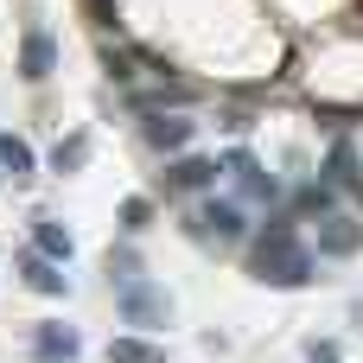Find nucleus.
Listing matches in <instances>:
<instances>
[{"label": "nucleus", "instance_id": "nucleus-1", "mask_svg": "<svg viewBox=\"0 0 363 363\" xmlns=\"http://www.w3.org/2000/svg\"><path fill=\"white\" fill-rule=\"evenodd\" d=\"M255 281L262 287H306L313 281V249L294 236V223L262 230V242H255Z\"/></svg>", "mask_w": 363, "mask_h": 363}, {"label": "nucleus", "instance_id": "nucleus-2", "mask_svg": "<svg viewBox=\"0 0 363 363\" xmlns=\"http://www.w3.org/2000/svg\"><path fill=\"white\" fill-rule=\"evenodd\" d=\"M115 306H121V325H140V332H160V325L172 319V300H166L153 281H140V274L115 287Z\"/></svg>", "mask_w": 363, "mask_h": 363}, {"label": "nucleus", "instance_id": "nucleus-3", "mask_svg": "<svg viewBox=\"0 0 363 363\" xmlns=\"http://www.w3.org/2000/svg\"><path fill=\"white\" fill-rule=\"evenodd\" d=\"M198 230L217 236V242H242V236H249V223H242V211H236L230 198H204V204H198Z\"/></svg>", "mask_w": 363, "mask_h": 363}, {"label": "nucleus", "instance_id": "nucleus-4", "mask_svg": "<svg viewBox=\"0 0 363 363\" xmlns=\"http://www.w3.org/2000/svg\"><path fill=\"white\" fill-rule=\"evenodd\" d=\"M51 70H57V45H51V32H45V26H32V32H26V45H19V77H26V83H45Z\"/></svg>", "mask_w": 363, "mask_h": 363}, {"label": "nucleus", "instance_id": "nucleus-5", "mask_svg": "<svg viewBox=\"0 0 363 363\" xmlns=\"http://www.w3.org/2000/svg\"><path fill=\"white\" fill-rule=\"evenodd\" d=\"M77 351H83V338L70 325H38L32 332V357L38 363H77Z\"/></svg>", "mask_w": 363, "mask_h": 363}, {"label": "nucleus", "instance_id": "nucleus-6", "mask_svg": "<svg viewBox=\"0 0 363 363\" xmlns=\"http://www.w3.org/2000/svg\"><path fill=\"white\" fill-rule=\"evenodd\" d=\"M19 274H26V287H32V294H51V300H64V294H70V274H57V262H45L38 249H32V255H19Z\"/></svg>", "mask_w": 363, "mask_h": 363}, {"label": "nucleus", "instance_id": "nucleus-7", "mask_svg": "<svg viewBox=\"0 0 363 363\" xmlns=\"http://www.w3.org/2000/svg\"><path fill=\"white\" fill-rule=\"evenodd\" d=\"M230 172H236V185H242L249 198H274V191H281V185L262 172V160H255L249 147H236V153H230Z\"/></svg>", "mask_w": 363, "mask_h": 363}, {"label": "nucleus", "instance_id": "nucleus-8", "mask_svg": "<svg viewBox=\"0 0 363 363\" xmlns=\"http://www.w3.org/2000/svg\"><path fill=\"white\" fill-rule=\"evenodd\" d=\"M319 249H325V255H357L363 249V223H351V217H325V223H319Z\"/></svg>", "mask_w": 363, "mask_h": 363}, {"label": "nucleus", "instance_id": "nucleus-9", "mask_svg": "<svg viewBox=\"0 0 363 363\" xmlns=\"http://www.w3.org/2000/svg\"><path fill=\"white\" fill-rule=\"evenodd\" d=\"M166 179H172L179 191H211V185H217V166H211V160H198V153H185V160H172V166H166Z\"/></svg>", "mask_w": 363, "mask_h": 363}, {"label": "nucleus", "instance_id": "nucleus-10", "mask_svg": "<svg viewBox=\"0 0 363 363\" xmlns=\"http://www.w3.org/2000/svg\"><path fill=\"white\" fill-rule=\"evenodd\" d=\"M325 185H332V191H357V185H363L357 147H351V140H338V147H332V160H325Z\"/></svg>", "mask_w": 363, "mask_h": 363}, {"label": "nucleus", "instance_id": "nucleus-11", "mask_svg": "<svg viewBox=\"0 0 363 363\" xmlns=\"http://www.w3.org/2000/svg\"><path fill=\"white\" fill-rule=\"evenodd\" d=\"M32 242H38V255H45V262H70V255H77L70 230H64V223H51V217H38V223H32Z\"/></svg>", "mask_w": 363, "mask_h": 363}, {"label": "nucleus", "instance_id": "nucleus-12", "mask_svg": "<svg viewBox=\"0 0 363 363\" xmlns=\"http://www.w3.org/2000/svg\"><path fill=\"white\" fill-rule=\"evenodd\" d=\"M185 140H191V121H185V115H153V121H147V147L172 153V147H185Z\"/></svg>", "mask_w": 363, "mask_h": 363}, {"label": "nucleus", "instance_id": "nucleus-13", "mask_svg": "<svg viewBox=\"0 0 363 363\" xmlns=\"http://www.w3.org/2000/svg\"><path fill=\"white\" fill-rule=\"evenodd\" d=\"M0 166H6V172H13V185H26V179H32V166H38V160H32V147H26V140H19V134H0Z\"/></svg>", "mask_w": 363, "mask_h": 363}, {"label": "nucleus", "instance_id": "nucleus-14", "mask_svg": "<svg viewBox=\"0 0 363 363\" xmlns=\"http://www.w3.org/2000/svg\"><path fill=\"white\" fill-rule=\"evenodd\" d=\"M108 357H115V363H166V351H160V345H147V338H115V345H108Z\"/></svg>", "mask_w": 363, "mask_h": 363}, {"label": "nucleus", "instance_id": "nucleus-15", "mask_svg": "<svg viewBox=\"0 0 363 363\" xmlns=\"http://www.w3.org/2000/svg\"><path fill=\"white\" fill-rule=\"evenodd\" d=\"M83 160H89V140H83V134H70V140H57V153H51V166H57V172H77Z\"/></svg>", "mask_w": 363, "mask_h": 363}, {"label": "nucleus", "instance_id": "nucleus-16", "mask_svg": "<svg viewBox=\"0 0 363 363\" xmlns=\"http://www.w3.org/2000/svg\"><path fill=\"white\" fill-rule=\"evenodd\" d=\"M147 217H153L147 198H128V204H121V230H147Z\"/></svg>", "mask_w": 363, "mask_h": 363}, {"label": "nucleus", "instance_id": "nucleus-17", "mask_svg": "<svg viewBox=\"0 0 363 363\" xmlns=\"http://www.w3.org/2000/svg\"><path fill=\"white\" fill-rule=\"evenodd\" d=\"M300 211H319V217H325V211H332V185H306V191H300Z\"/></svg>", "mask_w": 363, "mask_h": 363}, {"label": "nucleus", "instance_id": "nucleus-18", "mask_svg": "<svg viewBox=\"0 0 363 363\" xmlns=\"http://www.w3.org/2000/svg\"><path fill=\"white\" fill-rule=\"evenodd\" d=\"M134 274H140V262H134L128 249H121V255H108V281H115V287H121V281H134Z\"/></svg>", "mask_w": 363, "mask_h": 363}, {"label": "nucleus", "instance_id": "nucleus-19", "mask_svg": "<svg viewBox=\"0 0 363 363\" xmlns=\"http://www.w3.org/2000/svg\"><path fill=\"white\" fill-rule=\"evenodd\" d=\"M306 357H313V363H338V357H345V351H338V345H332V338H325V345H319V338H313V345H306Z\"/></svg>", "mask_w": 363, "mask_h": 363}, {"label": "nucleus", "instance_id": "nucleus-20", "mask_svg": "<svg viewBox=\"0 0 363 363\" xmlns=\"http://www.w3.org/2000/svg\"><path fill=\"white\" fill-rule=\"evenodd\" d=\"M351 319H357V325H363V300H357V306H351Z\"/></svg>", "mask_w": 363, "mask_h": 363}]
</instances>
